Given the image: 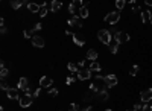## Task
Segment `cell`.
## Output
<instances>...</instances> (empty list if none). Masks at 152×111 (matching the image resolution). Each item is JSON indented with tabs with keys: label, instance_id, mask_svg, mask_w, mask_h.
<instances>
[{
	"label": "cell",
	"instance_id": "cell-34",
	"mask_svg": "<svg viewBox=\"0 0 152 111\" xmlns=\"http://www.w3.org/2000/svg\"><path fill=\"white\" fill-rule=\"evenodd\" d=\"M40 91H41V87H38L37 90H34V94H32V97H38V96H40Z\"/></svg>",
	"mask_w": 152,
	"mask_h": 111
},
{
	"label": "cell",
	"instance_id": "cell-19",
	"mask_svg": "<svg viewBox=\"0 0 152 111\" xmlns=\"http://www.w3.org/2000/svg\"><path fill=\"white\" fill-rule=\"evenodd\" d=\"M29 2H21V0H12V2H11V8L12 9H20L21 6H23V5H28Z\"/></svg>",
	"mask_w": 152,
	"mask_h": 111
},
{
	"label": "cell",
	"instance_id": "cell-5",
	"mask_svg": "<svg viewBox=\"0 0 152 111\" xmlns=\"http://www.w3.org/2000/svg\"><path fill=\"white\" fill-rule=\"evenodd\" d=\"M119 20H120V12L116 11V12H110V14H107L105 15V22L107 23H110V24H116L119 23Z\"/></svg>",
	"mask_w": 152,
	"mask_h": 111
},
{
	"label": "cell",
	"instance_id": "cell-32",
	"mask_svg": "<svg viewBox=\"0 0 152 111\" xmlns=\"http://www.w3.org/2000/svg\"><path fill=\"white\" fill-rule=\"evenodd\" d=\"M49 96H50V97H56L58 96V90L56 88H52L50 91H49Z\"/></svg>",
	"mask_w": 152,
	"mask_h": 111
},
{
	"label": "cell",
	"instance_id": "cell-11",
	"mask_svg": "<svg viewBox=\"0 0 152 111\" xmlns=\"http://www.w3.org/2000/svg\"><path fill=\"white\" fill-rule=\"evenodd\" d=\"M52 84H53V81H52L50 76H41V79H40V87L41 88H49Z\"/></svg>",
	"mask_w": 152,
	"mask_h": 111
},
{
	"label": "cell",
	"instance_id": "cell-25",
	"mask_svg": "<svg viewBox=\"0 0 152 111\" xmlns=\"http://www.w3.org/2000/svg\"><path fill=\"white\" fill-rule=\"evenodd\" d=\"M0 68H2V70H0V76H2V79H5L8 76V73H9V70L6 67H5V62L2 61V64H0Z\"/></svg>",
	"mask_w": 152,
	"mask_h": 111
},
{
	"label": "cell",
	"instance_id": "cell-36",
	"mask_svg": "<svg viewBox=\"0 0 152 111\" xmlns=\"http://www.w3.org/2000/svg\"><path fill=\"white\" fill-rule=\"evenodd\" d=\"M41 29V23H35L34 24V28H32V30H31V32H34V30H40Z\"/></svg>",
	"mask_w": 152,
	"mask_h": 111
},
{
	"label": "cell",
	"instance_id": "cell-45",
	"mask_svg": "<svg viewBox=\"0 0 152 111\" xmlns=\"http://www.w3.org/2000/svg\"><path fill=\"white\" fill-rule=\"evenodd\" d=\"M105 111H113V110H105Z\"/></svg>",
	"mask_w": 152,
	"mask_h": 111
},
{
	"label": "cell",
	"instance_id": "cell-12",
	"mask_svg": "<svg viewBox=\"0 0 152 111\" xmlns=\"http://www.w3.org/2000/svg\"><path fill=\"white\" fill-rule=\"evenodd\" d=\"M32 44L38 49H41V47H44V38L40 35H34V38H32Z\"/></svg>",
	"mask_w": 152,
	"mask_h": 111
},
{
	"label": "cell",
	"instance_id": "cell-27",
	"mask_svg": "<svg viewBox=\"0 0 152 111\" xmlns=\"http://www.w3.org/2000/svg\"><path fill=\"white\" fill-rule=\"evenodd\" d=\"M67 68H69V70L72 72V73H78V72L81 70V68L78 67V64H73V62H69V64H67Z\"/></svg>",
	"mask_w": 152,
	"mask_h": 111
},
{
	"label": "cell",
	"instance_id": "cell-2",
	"mask_svg": "<svg viewBox=\"0 0 152 111\" xmlns=\"http://www.w3.org/2000/svg\"><path fill=\"white\" fill-rule=\"evenodd\" d=\"M97 38H99V41H100L102 44H107V46H110V44H111L113 34H111L108 29H100L99 32H97Z\"/></svg>",
	"mask_w": 152,
	"mask_h": 111
},
{
	"label": "cell",
	"instance_id": "cell-33",
	"mask_svg": "<svg viewBox=\"0 0 152 111\" xmlns=\"http://www.w3.org/2000/svg\"><path fill=\"white\" fill-rule=\"evenodd\" d=\"M69 111H79V108H78V105H76V104H70Z\"/></svg>",
	"mask_w": 152,
	"mask_h": 111
},
{
	"label": "cell",
	"instance_id": "cell-29",
	"mask_svg": "<svg viewBox=\"0 0 152 111\" xmlns=\"http://www.w3.org/2000/svg\"><path fill=\"white\" fill-rule=\"evenodd\" d=\"M110 47V52L111 53H117V50H119V43H114V44H110L108 46Z\"/></svg>",
	"mask_w": 152,
	"mask_h": 111
},
{
	"label": "cell",
	"instance_id": "cell-4",
	"mask_svg": "<svg viewBox=\"0 0 152 111\" xmlns=\"http://www.w3.org/2000/svg\"><path fill=\"white\" fill-rule=\"evenodd\" d=\"M82 8V0H75L69 5V12L73 15H79V9Z\"/></svg>",
	"mask_w": 152,
	"mask_h": 111
},
{
	"label": "cell",
	"instance_id": "cell-3",
	"mask_svg": "<svg viewBox=\"0 0 152 111\" xmlns=\"http://www.w3.org/2000/svg\"><path fill=\"white\" fill-rule=\"evenodd\" d=\"M114 38H116V43L125 44V43H128V41L131 40V37H129L128 32H125V30H119L117 34H114Z\"/></svg>",
	"mask_w": 152,
	"mask_h": 111
},
{
	"label": "cell",
	"instance_id": "cell-13",
	"mask_svg": "<svg viewBox=\"0 0 152 111\" xmlns=\"http://www.w3.org/2000/svg\"><path fill=\"white\" fill-rule=\"evenodd\" d=\"M73 43H75L76 46L82 47V46L85 44V38H84L81 34H75V35H73Z\"/></svg>",
	"mask_w": 152,
	"mask_h": 111
},
{
	"label": "cell",
	"instance_id": "cell-46",
	"mask_svg": "<svg viewBox=\"0 0 152 111\" xmlns=\"http://www.w3.org/2000/svg\"><path fill=\"white\" fill-rule=\"evenodd\" d=\"M151 105H152V100H151Z\"/></svg>",
	"mask_w": 152,
	"mask_h": 111
},
{
	"label": "cell",
	"instance_id": "cell-44",
	"mask_svg": "<svg viewBox=\"0 0 152 111\" xmlns=\"http://www.w3.org/2000/svg\"><path fill=\"white\" fill-rule=\"evenodd\" d=\"M128 111H135V110H134V108H132V110H128Z\"/></svg>",
	"mask_w": 152,
	"mask_h": 111
},
{
	"label": "cell",
	"instance_id": "cell-39",
	"mask_svg": "<svg viewBox=\"0 0 152 111\" xmlns=\"http://www.w3.org/2000/svg\"><path fill=\"white\" fill-rule=\"evenodd\" d=\"M142 108H143V105L140 104V102H138V104H134V110H135V111H138V110H142Z\"/></svg>",
	"mask_w": 152,
	"mask_h": 111
},
{
	"label": "cell",
	"instance_id": "cell-41",
	"mask_svg": "<svg viewBox=\"0 0 152 111\" xmlns=\"http://www.w3.org/2000/svg\"><path fill=\"white\" fill-rule=\"evenodd\" d=\"M132 12H140V6H137V5H135V6L132 8Z\"/></svg>",
	"mask_w": 152,
	"mask_h": 111
},
{
	"label": "cell",
	"instance_id": "cell-40",
	"mask_svg": "<svg viewBox=\"0 0 152 111\" xmlns=\"http://www.w3.org/2000/svg\"><path fill=\"white\" fill-rule=\"evenodd\" d=\"M79 111H91V105H85V107L81 108Z\"/></svg>",
	"mask_w": 152,
	"mask_h": 111
},
{
	"label": "cell",
	"instance_id": "cell-43",
	"mask_svg": "<svg viewBox=\"0 0 152 111\" xmlns=\"http://www.w3.org/2000/svg\"><path fill=\"white\" fill-rule=\"evenodd\" d=\"M145 3L148 5V6H152V0H145Z\"/></svg>",
	"mask_w": 152,
	"mask_h": 111
},
{
	"label": "cell",
	"instance_id": "cell-22",
	"mask_svg": "<svg viewBox=\"0 0 152 111\" xmlns=\"http://www.w3.org/2000/svg\"><path fill=\"white\" fill-rule=\"evenodd\" d=\"M88 70L91 72V73H93V72H100L102 70V67H100V64H99V62H96V61H93V62H91V64H90V67H88Z\"/></svg>",
	"mask_w": 152,
	"mask_h": 111
},
{
	"label": "cell",
	"instance_id": "cell-37",
	"mask_svg": "<svg viewBox=\"0 0 152 111\" xmlns=\"http://www.w3.org/2000/svg\"><path fill=\"white\" fill-rule=\"evenodd\" d=\"M75 82V78L73 76H69L67 79H66V84H67V85H70V84H73Z\"/></svg>",
	"mask_w": 152,
	"mask_h": 111
},
{
	"label": "cell",
	"instance_id": "cell-26",
	"mask_svg": "<svg viewBox=\"0 0 152 111\" xmlns=\"http://www.w3.org/2000/svg\"><path fill=\"white\" fill-rule=\"evenodd\" d=\"M88 14H90V12H88V8L82 6V8L79 9V17L82 18V20H84V18H87V17H88Z\"/></svg>",
	"mask_w": 152,
	"mask_h": 111
},
{
	"label": "cell",
	"instance_id": "cell-35",
	"mask_svg": "<svg viewBox=\"0 0 152 111\" xmlns=\"http://www.w3.org/2000/svg\"><path fill=\"white\" fill-rule=\"evenodd\" d=\"M143 111H152V105L151 104H145L143 105Z\"/></svg>",
	"mask_w": 152,
	"mask_h": 111
},
{
	"label": "cell",
	"instance_id": "cell-31",
	"mask_svg": "<svg viewBox=\"0 0 152 111\" xmlns=\"http://www.w3.org/2000/svg\"><path fill=\"white\" fill-rule=\"evenodd\" d=\"M0 88H2V90H6V91L9 90V87H8V84H6V81H5V79H2V82H0Z\"/></svg>",
	"mask_w": 152,
	"mask_h": 111
},
{
	"label": "cell",
	"instance_id": "cell-14",
	"mask_svg": "<svg viewBox=\"0 0 152 111\" xmlns=\"http://www.w3.org/2000/svg\"><path fill=\"white\" fill-rule=\"evenodd\" d=\"M6 96H8L11 100L20 99V96H18V88H9L8 91H6Z\"/></svg>",
	"mask_w": 152,
	"mask_h": 111
},
{
	"label": "cell",
	"instance_id": "cell-10",
	"mask_svg": "<svg viewBox=\"0 0 152 111\" xmlns=\"http://www.w3.org/2000/svg\"><path fill=\"white\" fill-rule=\"evenodd\" d=\"M70 26H76V28H82V18L79 17V15H73L72 18L67 22Z\"/></svg>",
	"mask_w": 152,
	"mask_h": 111
},
{
	"label": "cell",
	"instance_id": "cell-7",
	"mask_svg": "<svg viewBox=\"0 0 152 111\" xmlns=\"http://www.w3.org/2000/svg\"><path fill=\"white\" fill-rule=\"evenodd\" d=\"M117 82H119V79H117L116 75H107V76H105V84H107V87H108V88L116 87V85H117Z\"/></svg>",
	"mask_w": 152,
	"mask_h": 111
},
{
	"label": "cell",
	"instance_id": "cell-28",
	"mask_svg": "<svg viewBox=\"0 0 152 111\" xmlns=\"http://www.w3.org/2000/svg\"><path fill=\"white\" fill-rule=\"evenodd\" d=\"M125 5H126L125 0H117V2H116V8L119 9V11H122V9L125 8Z\"/></svg>",
	"mask_w": 152,
	"mask_h": 111
},
{
	"label": "cell",
	"instance_id": "cell-30",
	"mask_svg": "<svg viewBox=\"0 0 152 111\" xmlns=\"http://www.w3.org/2000/svg\"><path fill=\"white\" fill-rule=\"evenodd\" d=\"M129 73H131V76H135V75L138 73V66H137V64L132 66V67H131V70H129Z\"/></svg>",
	"mask_w": 152,
	"mask_h": 111
},
{
	"label": "cell",
	"instance_id": "cell-24",
	"mask_svg": "<svg viewBox=\"0 0 152 111\" xmlns=\"http://www.w3.org/2000/svg\"><path fill=\"white\" fill-rule=\"evenodd\" d=\"M47 12H49V9H47V3L44 2V3H41V8H40V17H46L47 15Z\"/></svg>",
	"mask_w": 152,
	"mask_h": 111
},
{
	"label": "cell",
	"instance_id": "cell-15",
	"mask_svg": "<svg viewBox=\"0 0 152 111\" xmlns=\"http://www.w3.org/2000/svg\"><path fill=\"white\" fill-rule=\"evenodd\" d=\"M151 20H152V12L149 11V9L142 11V22H143V24L145 23H151Z\"/></svg>",
	"mask_w": 152,
	"mask_h": 111
},
{
	"label": "cell",
	"instance_id": "cell-21",
	"mask_svg": "<svg viewBox=\"0 0 152 111\" xmlns=\"http://www.w3.org/2000/svg\"><path fill=\"white\" fill-rule=\"evenodd\" d=\"M40 8H41V5H38V3H32V2L28 3V9L31 12H40Z\"/></svg>",
	"mask_w": 152,
	"mask_h": 111
},
{
	"label": "cell",
	"instance_id": "cell-16",
	"mask_svg": "<svg viewBox=\"0 0 152 111\" xmlns=\"http://www.w3.org/2000/svg\"><path fill=\"white\" fill-rule=\"evenodd\" d=\"M17 88L18 90H28L29 88V84H28V78H20L18 79V84H17Z\"/></svg>",
	"mask_w": 152,
	"mask_h": 111
},
{
	"label": "cell",
	"instance_id": "cell-18",
	"mask_svg": "<svg viewBox=\"0 0 152 111\" xmlns=\"http://www.w3.org/2000/svg\"><path fill=\"white\" fill-rule=\"evenodd\" d=\"M61 6H62L61 2H58V0H53V2L50 3V11H52V12H58L59 9H61Z\"/></svg>",
	"mask_w": 152,
	"mask_h": 111
},
{
	"label": "cell",
	"instance_id": "cell-23",
	"mask_svg": "<svg viewBox=\"0 0 152 111\" xmlns=\"http://www.w3.org/2000/svg\"><path fill=\"white\" fill-rule=\"evenodd\" d=\"M87 58L93 62V61H96V58H97V52L94 50V49H90L88 52H87Z\"/></svg>",
	"mask_w": 152,
	"mask_h": 111
},
{
	"label": "cell",
	"instance_id": "cell-47",
	"mask_svg": "<svg viewBox=\"0 0 152 111\" xmlns=\"http://www.w3.org/2000/svg\"><path fill=\"white\" fill-rule=\"evenodd\" d=\"M151 23H152V20H151Z\"/></svg>",
	"mask_w": 152,
	"mask_h": 111
},
{
	"label": "cell",
	"instance_id": "cell-38",
	"mask_svg": "<svg viewBox=\"0 0 152 111\" xmlns=\"http://www.w3.org/2000/svg\"><path fill=\"white\" fill-rule=\"evenodd\" d=\"M24 38H31V40L34 38V35L31 34V30H24Z\"/></svg>",
	"mask_w": 152,
	"mask_h": 111
},
{
	"label": "cell",
	"instance_id": "cell-42",
	"mask_svg": "<svg viewBox=\"0 0 152 111\" xmlns=\"http://www.w3.org/2000/svg\"><path fill=\"white\" fill-rule=\"evenodd\" d=\"M84 66H85V61H84V60H82V61H79V62H78V67H81V68H82Z\"/></svg>",
	"mask_w": 152,
	"mask_h": 111
},
{
	"label": "cell",
	"instance_id": "cell-1",
	"mask_svg": "<svg viewBox=\"0 0 152 111\" xmlns=\"http://www.w3.org/2000/svg\"><path fill=\"white\" fill-rule=\"evenodd\" d=\"M107 88L108 87H107V84H105V76H100V75L94 76L93 82H91V85H90L91 91H94L97 94V93H100V91H107Z\"/></svg>",
	"mask_w": 152,
	"mask_h": 111
},
{
	"label": "cell",
	"instance_id": "cell-17",
	"mask_svg": "<svg viewBox=\"0 0 152 111\" xmlns=\"http://www.w3.org/2000/svg\"><path fill=\"white\" fill-rule=\"evenodd\" d=\"M93 99H96V93H94V91H91V90H90V91H88V93H87L85 96L82 97V102H85V104H90Z\"/></svg>",
	"mask_w": 152,
	"mask_h": 111
},
{
	"label": "cell",
	"instance_id": "cell-6",
	"mask_svg": "<svg viewBox=\"0 0 152 111\" xmlns=\"http://www.w3.org/2000/svg\"><path fill=\"white\" fill-rule=\"evenodd\" d=\"M76 75H78L79 81H88V79L91 78V72L88 70V68H81V70L76 73Z\"/></svg>",
	"mask_w": 152,
	"mask_h": 111
},
{
	"label": "cell",
	"instance_id": "cell-20",
	"mask_svg": "<svg viewBox=\"0 0 152 111\" xmlns=\"http://www.w3.org/2000/svg\"><path fill=\"white\" fill-rule=\"evenodd\" d=\"M110 99V94H108L107 91H100L96 94V100H100V102H105V100Z\"/></svg>",
	"mask_w": 152,
	"mask_h": 111
},
{
	"label": "cell",
	"instance_id": "cell-9",
	"mask_svg": "<svg viewBox=\"0 0 152 111\" xmlns=\"http://www.w3.org/2000/svg\"><path fill=\"white\" fill-rule=\"evenodd\" d=\"M18 104H20L21 108H28V107H31V105H32V97L28 96V94H24V96H21L18 99Z\"/></svg>",
	"mask_w": 152,
	"mask_h": 111
},
{
	"label": "cell",
	"instance_id": "cell-8",
	"mask_svg": "<svg viewBox=\"0 0 152 111\" xmlns=\"http://www.w3.org/2000/svg\"><path fill=\"white\" fill-rule=\"evenodd\" d=\"M140 99H142L143 104H148L152 100V88H146L145 91H142V94H140Z\"/></svg>",
	"mask_w": 152,
	"mask_h": 111
}]
</instances>
